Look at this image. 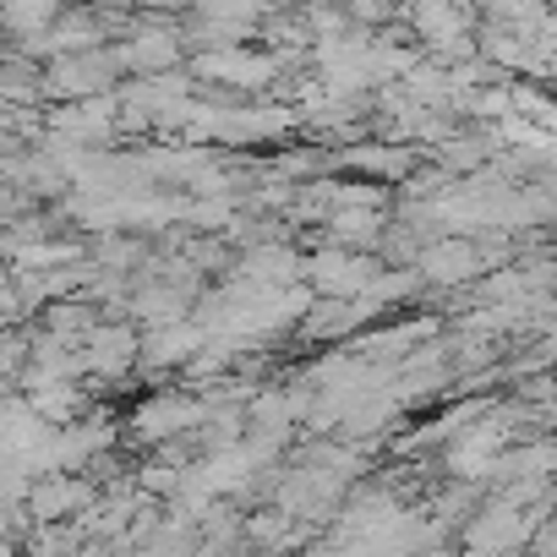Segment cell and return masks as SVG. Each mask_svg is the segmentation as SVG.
Returning <instances> with one entry per match:
<instances>
[{
  "label": "cell",
  "instance_id": "6da1fadb",
  "mask_svg": "<svg viewBox=\"0 0 557 557\" xmlns=\"http://www.w3.org/2000/svg\"><path fill=\"white\" fill-rule=\"evenodd\" d=\"M77 503H83V486L66 481V475H61V481H39V492H34V513H39V519H61V513L77 508Z\"/></svg>",
  "mask_w": 557,
  "mask_h": 557
}]
</instances>
